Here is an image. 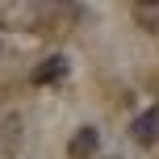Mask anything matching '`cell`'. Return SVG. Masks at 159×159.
<instances>
[{
    "label": "cell",
    "mask_w": 159,
    "mask_h": 159,
    "mask_svg": "<svg viewBox=\"0 0 159 159\" xmlns=\"http://www.w3.org/2000/svg\"><path fill=\"white\" fill-rule=\"evenodd\" d=\"M96 151H101V134L92 126L75 130V138L67 143V159H96Z\"/></svg>",
    "instance_id": "6da1fadb"
},
{
    "label": "cell",
    "mask_w": 159,
    "mask_h": 159,
    "mask_svg": "<svg viewBox=\"0 0 159 159\" xmlns=\"http://www.w3.org/2000/svg\"><path fill=\"white\" fill-rule=\"evenodd\" d=\"M130 134H134V143H138V147H155V143H159V109L138 113V117H134V130H130Z\"/></svg>",
    "instance_id": "7a4b0ae2"
},
{
    "label": "cell",
    "mask_w": 159,
    "mask_h": 159,
    "mask_svg": "<svg viewBox=\"0 0 159 159\" xmlns=\"http://www.w3.org/2000/svg\"><path fill=\"white\" fill-rule=\"evenodd\" d=\"M67 75V59L63 55H50V59H42V63L38 67H34V84H59V80H63Z\"/></svg>",
    "instance_id": "3957f363"
},
{
    "label": "cell",
    "mask_w": 159,
    "mask_h": 159,
    "mask_svg": "<svg viewBox=\"0 0 159 159\" xmlns=\"http://www.w3.org/2000/svg\"><path fill=\"white\" fill-rule=\"evenodd\" d=\"M0 147H4L8 155L21 147V117H17V113H8V117H4V130H0Z\"/></svg>",
    "instance_id": "277c9868"
},
{
    "label": "cell",
    "mask_w": 159,
    "mask_h": 159,
    "mask_svg": "<svg viewBox=\"0 0 159 159\" xmlns=\"http://www.w3.org/2000/svg\"><path fill=\"white\" fill-rule=\"evenodd\" d=\"M134 21L147 34H159V4H134Z\"/></svg>",
    "instance_id": "5b68a950"
},
{
    "label": "cell",
    "mask_w": 159,
    "mask_h": 159,
    "mask_svg": "<svg viewBox=\"0 0 159 159\" xmlns=\"http://www.w3.org/2000/svg\"><path fill=\"white\" fill-rule=\"evenodd\" d=\"M113 159H117V155H113Z\"/></svg>",
    "instance_id": "8992f818"
}]
</instances>
